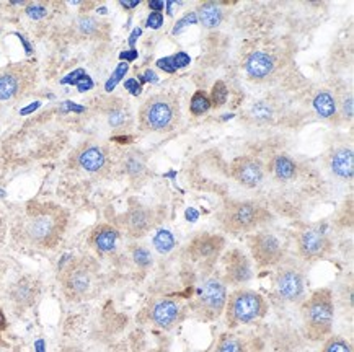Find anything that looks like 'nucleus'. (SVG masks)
Wrapping results in <instances>:
<instances>
[{"instance_id": "f257e3e1", "label": "nucleus", "mask_w": 354, "mask_h": 352, "mask_svg": "<svg viewBox=\"0 0 354 352\" xmlns=\"http://www.w3.org/2000/svg\"><path fill=\"white\" fill-rule=\"evenodd\" d=\"M69 225V212L54 202H30L18 220L15 237L36 250H54Z\"/></svg>"}, {"instance_id": "f03ea898", "label": "nucleus", "mask_w": 354, "mask_h": 352, "mask_svg": "<svg viewBox=\"0 0 354 352\" xmlns=\"http://www.w3.org/2000/svg\"><path fill=\"white\" fill-rule=\"evenodd\" d=\"M66 137L59 129L26 128L3 144V150L17 162L39 160L61 150Z\"/></svg>"}, {"instance_id": "7ed1b4c3", "label": "nucleus", "mask_w": 354, "mask_h": 352, "mask_svg": "<svg viewBox=\"0 0 354 352\" xmlns=\"http://www.w3.org/2000/svg\"><path fill=\"white\" fill-rule=\"evenodd\" d=\"M100 266L92 256L72 258L59 274L62 293L67 300L82 302L93 292L97 282Z\"/></svg>"}, {"instance_id": "20e7f679", "label": "nucleus", "mask_w": 354, "mask_h": 352, "mask_svg": "<svg viewBox=\"0 0 354 352\" xmlns=\"http://www.w3.org/2000/svg\"><path fill=\"white\" fill-rule=\"evenodd\" d=\"M180 123V101L174 93L149 97L139 110V126L147 133H170Z\"/></svg>"}, {"instance_id": "39448f33", "label": "nucleus", "mask_w": 354, "mask_h": 352, "mask_svg": "<svg viewBox=\"0 0 354 352\" xmlns=\"http://www.w3.org/2000/svg\"><path fill=\"white\" fill-rule=\"evenodd\" d=\"M306 336L310 341H325L330 336L335 320L333 293L330 289H319L302 305Z\"/></svg>"}, {"instance_id": "423d86ee", "label": "nucleus", "mask_w": 354, "mask_h": 352, "mask_svg": "<svg viewBox=\"0 0 354 352\" xmlns=\"http://www.w3.org/2000/svg\"><path fill=\"white\" fill-rule=\"evenodd\" d=\"M271 219L270 211L258 202L229 201L219 214L221 227L229 233H247L266 224Z\"/></svg>"}, {"instance_id": "0eeeda50", "label": "nucleus", "mask_w": 354, "mask_h": 352, "mask_svg": "<svg viewBox=\"0 0 354 352\" xmlns=\"http://www.w3.org/2000/svg\"><path fill=\"white\" fill-rule=\"evenodd\" d=\"M268 313V304L258 292L239 289L227 295L225 315L229 326H240L257 322Z\"/></svg>"}, {"instance_id": "6e6552de", "label": "nucleus", "mask_w": 354, "mask_h": 352, "mask_svg": "<svg viewBox=\"0 0 354 352\" xmlns=\"http://www.w3.org/2000/svg\"><path fill=\"white\" fill-rule=\"evenodd\" d=\"M38 70L28 62H18L0 72V103L24 100L33 92Z\"/></svg>"}, {"instance_id": "1a4fd4ad", "label": "nucleus", "mask_w": 354, "mask_h": 352, "mask_svg": "<svg viewBox=\"0 0 354 352\" xmlns=\"http://www.w3.org/2000/svg\"><path fill=\"white\" fill-rule=\"evenodd\" d=\"M227 304V284L221 276L207 277L198 287L196 299L193 302V310L201 320L211 322L217 320L225 310Z\"/></svg>"}, {"instance_id": "9d476101", "label": "nucleus", "mask_w": 354, "mask_h": 352, "mask_svg": "<svg viewBox=\"0 0 354 352\" xmlns=\"http://www.w3.org/2000/svg\"><path fill=\"white\" fill-rule=\"evenodd\" d=\"M225 248L224 237L216 233H198L189 240L186 245L185 255L192 264L198 266L199 269L207 271L216 264V261L221 258L222 251Z\"/></svg>"}, {"instance_id": "9b49d317", "label": "nucleus", "mask_w": 354, "mask_h": 352, "mask_svg": "<svg viewBox=\"0 0 354 352\" xmlns=\"http://www.w3.org/2000/svg\"><path fill=\"white\" fill-rule=\"evenodd\" d=\"M72 165L88 175L102 176L111 168V157L103 146L95 142L82 144L71 157Z\"/></svg>"}, {"instance_id": "f8f14e48", "label": "nucleus", "mask_w": 354, "mask_h": 352, "mask_svg": "<svg viewBox=\"0 0 354 352\" xmlns=\"http://www.w3.org/2000/svg\"><path fill=\"white\" fill-rule=\"evenodd\" d=\"M248 248L252 253V258L255 261L258 268H273L283 263L284 260V248L270 232H260L250 237Z\"/></svg>"}, {"instance_id": "ddd939ff", "label": "nucleus", "mask_w": 354, "mask_h": 352, "mask_svg": "<svg viewBox=\"0 0 354 352\" xmlns=\"http://www.w3.org/2000/svg\"><path fill=\"white\" fill-rule=\"evenodd\" d=\"M299 256L307 263L324 260L333 250V242L325 232L317 227L302 228L296 237Z\"/></svg>"}, {"instance_id": "4468645a", "label": "nucleus", "mask_w": 354, "mask_h": 352, "mask_svg": "<svg viewBox=\"0 0 354 352\" xmlns=\"http://www.w3.org/2000/svg\"><path fill=\"white\" fill-rule=\"evenodd\" d=\"M276 293L284 302H301L306 295V276L296 264H283L276 274Z\"/></svg>"}, {"instance_id": "2eb2a0df", "label": "nucleus", "mask_w": 354, "mask_h": 352, "mask_svg": "<svg viewBox=\"0 0 354 352\" xmlns=\"http://www.w3.org/2000/svg\"><path fill=\"white\" fill-rule=\"evenodd\" d=\"M222 263H224V282L229 286H243L253 276L252 263H250L248 256L245 255L239 248L225 251L222 256Z\"/></svg>"}, {"instance_id": "dca6fc26", "label": "nucleus", "mask_w": 354, "mask_h": 352, "mask_svg": "<svg viewBox=\"0 0 354 352\" xmlns=\"http://www.w3.org/2000/svg\"><path fill=\"white\" fill-rule=\"evenodd\" d=\"M122 227L131 238H142L144 235L151 232L156 224L153 211L140 204V202H131L128 211L122 214Z\"/></svg>"}, {"instance_id": "f3484780", "label": "nucleus", "mask_w": 354, "mask_h": 352, "mask_svg": "<svg viewBox=\"0 0 354 352\" xmlns=\"http://www.w3.org/2000/svg\"><path fill=\"white\" fill-rule=\"evenodd\" d=\"M98 106L100 113L105 116L108 126H110L113 130L126 133V130L131 129V126L134 123V117L128 101H124L122 98L110 97L100 101Z\"/></svg>"}, {"instance_id": "a211bd4d", "label": "nucleus", "mask_w": 354, "mask_h": 352, "mask_svg": "<svg viewBox=\"0 0 354 352\" xmlns=\"http://www.w3.org/2000/svg\"><path fill=\"white\" fill-rule=\"evenodd\" d=\"M230 175L243 188H257L265 178V166L255 157H239L230 165Z\"/></svg>"}, {"instance_id": "6ab92c4d", "label": "nucleus", "mask_w": 354, "mask_h": 352, "mask_svg": "<svg viewBox=\"0 0 354 352\" xmlns=\"http://www.w3.org/2000/svg\"><path fill=\"white\" fill-rule=\"evenodd\" d=\"M181 317V306L176 300L158 299L149 306V320L160 329L174 328Z\"/></svg>"}, {"instance_id": "aec40b11", "label": "nucleus", "mask_w": 354, "mask_h": 352, "mask_svg": "<svg viewBox=\"0 0 354 352\" xmlns=\"http://www.w3.org/2000/svg\"><path fill=\"white\" fill-rule=\"evenodd\" d=\"M41 293V282L33 276H24L10 289V300L15 309L26 310L33 306Z\"/></svg>"}, {"instance_id": "412c9836", "label": "nucleus", "mask_w": 354, "mask_h": 352, "mask_svg": "<svg viewBox=\"0 0 354 352\" xmlns=\"http://www.w3.org/2000/svg\"><path fill=\"white\" fill-rule=\"evenodd\" d=\"M245 70L252 80L261 82V80L270 79L276 70V59L273 54L265 51L252 52L245 61Z\"/></svg>"}, {"instance_id": "4be33fe9", "label": "nucleus", "mask_w": 354, "mask_h": 352, "mask_svg": "<svg viewBox=\"0 0 354 352\" xmlns=\"http://www.w3.org/2000/svg\"><path fill=\"white\" fill-rule=\"evenodd\" d=\"M330 171L343 182H351L354 176V153L351 147L333 148L328 157Z\"/></svg>"}, {"instance_id": "5701e85b", "label": "nucleus", "mask_w": 354, "mask_h": 352, "mask_svg": "<svg viewBox=\"0 0 354 352\" xmlns=\"http://www.w3.org/2000/svg\"><path fill=\"white\" fill-rule=\"evenodd\" d=\"M90 240L95 250L102 255H108V253L115 251L118 240H120V232L110 224H100L92 230Z\"/></svg>"}, {"instance_id": "b1692460", "label": "nucleus", "mask_w": 354, "mask_h": 352, "mask_svg": "<svg viewBox=\"0 0 354 352\" xmlns=\"http://www.w3.org/2000/svg\"><path fill=\"white\" fill-rule=\"evenodd\" d=\"M122 168L128 178L134 184H140L147 178L149 168H147V159L142 152L139 150H129L122 157Z\"/></svg>"}, {"instance_id": "393cba45", "label": "nucleus", "mask_w": 354, "mask_h": 352, "mask_svg": "<svg viewBox=\"0 0 354 352\" xmlns=\"http://www.w3.org/2000/svg\"><path fill=\"white\" fill-rule=\"evenodd\" d=\"M74 30L80 38L100 39V38H105L108 35V31H110V25L105 23L103 20H100V18L82 15L75 20Z\"/></svg>"}, {"instance_id": "a878e982", "label": "nucleus", "mask_w": 354, "mask_h": 352, "mask_svg": "<svg viewBox=\"0 0 354 352\" xmlns=\"http://www.w3.org/2000/svg\"><path fill=\"white\" fill-rule=\"evenodd\" d=\"M198 17V23H201L204 28L214 30L217 26H221L222 21H224L225 10L221 3L216 2H206L201 3L198 7V10L194 12Z\"/></svg>"}, {"instance_id": "bb28decb", "label": "nucleus", "mask_w": 354, "mask_h": 352, "mask_svg": "<svg viewBox=\"0 0 354 352\" xmlns=\"http://www.w3.org/2000/svg\"><path fill=\"white\" fill-rule=\"evenodd\" d=\"M274 105L268 100H258L250 105V108L245 113V117H247L248 123L255 126H265L271 124L274 119Z\"/></svg>"}, {"instance_id": "cd10ccee", "label": "nucleus", "mask_w": 354, "mask_h": 352, "mask_svg": "<svg viewBox=\"0 0 354 352\" xmlns=\"http://www.w3.org/2000/svg\"><path fill=\"white\" fill-rule=\"evenodd\" d=\"M314 108L319 116L325 117V119H333L338 113L337 97L328 90H320L314 98Z\"/></svg>"}, {"instance_id": "c85d7f7f", "label": "nucleus", "mask_w": 354, "mask_h": 352, "mask_svg": "<svg viewBox=\"0 0 354 352\" xmlns=\"http://www.w3.org/2000/svg\"><path fill=\"white\" fill-rule=\"evenodd\" d=\"M271 171L279 182H290L296 178L297 175V165L290 157L288 155H278L271 162Z\"/></svg>"}, {"instance_id": "c756f323", "label": "nucleus", "mask_w": 354, "mask_h": 352, "mask_svg": "<svg viewBox=\"0 0 354 352\" xmlns=\"http://www.w3.org/2000/svg\"><path fill=\"white\" fill-rule=\"evenodd\" d=\"M189 62H192V57H189L188 54L176 52V54H174V56L158 59L157 67L158 69H162L163 72H167V74H174V72L183 69V67H186V66H189Z\"/></svg>"}, {"instance_id": "7c9ffc66", "label": "nucleus", "mask_w": 354, "mask_h": 352, "mask_svg": "<svg viewBox=\"0 0 354 352\" xmlns=\"http://www.w3.org/2000/svg\"><path fill=\"white\" fill-rule=\"evenodd\" d=\"M211 100H209V95L203 90H198L196 93L192 97V101H189V110L194 116H203L206 115L207 111L211 110Z\"/></svg>"}, {"instance_id": "2f4dec72", "label": "nucleus", "mask_w": 354, "mask_h": 352, "mask_svg": "<svg viewBox=\"0 0 354 352\" xmlns=\"http://www.w3.org/2000/svg\"><path fill=\"white\" fill-rule=\"evenodd\" d=\"M153 246H156V250L158 253H163V255L170 253L176 246L174 233H171L170 230H158L156 237H153Z\"/></svg>"}, {"instance_id": "473e14b6", "label": "nucleus", "mask_w": 354, "mask_h": 352, "mask_svg": "<svg viewBox=\"0 0 354 352\" xmlns=\"http://www.w3.org/2000/svg\"><path fill=\"white\" fill-rule=\"evenodd\" d=\"M214 352H247L243 341L234 335H224L217 342Z\"/></svg>"}, {"instance_id": "72a5a7b5", "label": "nucleus", "mask_w": 354, "mask_h": 352, "mask_svg": "<svg viewBox=\"0 0 354 352\" xmlns=\"http://www.w3.org/2000/svg\"><path fill=\"white\" fill-rule=\"evenodd\" d=\"M322 352H353V347L342 336H330L325 340Z\"/></svg>"}, {"instance_id": "f704fd0d", "label": "nucleus", "mask_w": 354, "mask_h": 352, "mask_svg": "<svg viewBox=\"0 0 354 352\" xmlns=\"http://www.w3.org/2000/svg\"><path fill=\"white\" fill-rule=\"evenodd\" d=\"M227 97H229V90H227L225 84L219 80V82L214 84V87H212V92H211V105H214L216 108L219 106H224L225 101H227Z\"/></svg>"}, {"instance_id": "c9c22d12", "label": "nucleus", "mask_w": 354, "mask_h": 352, "mask_svg": "<svg viewBox=\"0 0 354 352\" xmlns=\"http://www.w3.org/2000/svg\"><path fill=\"white\" fill-rule=\"evenodd\" d=\"M131 253H133V261L139 268H149L152 264V255L144 246H133Z\"/></svg>"}, {"instance_id": "e433bc0d", "label": "nucleus", "mask_w": 354, "mask_h": 352, "mask_svg": "<svg viewBox=\"0 0 354 352\" xmlns=\"http://www.w3.org/2000/svg\"><path fill=\"white\" fill-rule=\"evenodd\" d=\"M198 23V17H196V13H186V15L183 17V18H180L178 21H176V25H175V28H174V35H180V33H183L185 31V28L186 26H189V25H196Z\"/></svg>"}, {"instance_id": "4c0bfd02", "label": "nucleus", "mask_w": 354, "mask_h": 352, "mask_svg": "<svg viewBox=\"0 0 354 352\" xmlns=\"http://www.w3.org/2000/svg\"><path fill=\"white\" fill-rule=\"evenodd\" d=\"M126 72H128V64H126V62H124V64L118 66V69L115 70V74H113V75L110 77V80H108V84H106V92H111V90L116 87L118 82H120L122 77L126 75Z\"/></svg>"}, {"instance_id": "58836bf2", "label": "nucleus", "mask_w": 354, "mask_h": 352, "mask_svg": "<svg viewBox=\"0 0 354 352\" xmlns=\"http://www.w3.org/2000/svg\"><path fill=\"white\" fill-rule=\"evenodd\" d=\"M145 25H147V28H152V30L162 28V25H163V15H162V13L152 12L151 15H149L147 21H145Z\"/></svg>"}, {"instance_id": "ea45409f", "label": "nucleus", "mask_w": 354, "mask_h": 352, "mask_svg": "<svg viewBox=\"0 0 354 352\" xmlns=\"http://www.w3.org/2000/svg\"><path fill=\"white\" fill-rule=\"evenodd\" d=\"M342 110H343L344 117H346L348 121H351L353 119V95L351 93H348L346 97H343Z\"/></svg>"}, {"instance_id": "a19ab883", "label": "nucleus", "mask_w": 354, "mask_h": 352, "mask_svg": "<svg viewBox=\"0 0 354 352\" xmlns=\"http://www.w3.org/2000/svg\"><path fill=\"white\" fill-rule=\"evenodd\" d=\"M124 88L128 90L131 95H134V97H138V95L142 93V84L138 82L136 79H128L124 82Z\"/></svg>"}, {"instance_id": "79ce46f5", "label": "nucleus", "mask_w": 354, "mask_h": 352, "mask_svg": "<svg viewBox=\"0 0 354 352\" xmlns=\"http://www.w3.org/2000/svg\"><path fill=\"white\" fill-rule=\"evenodd\" d=\"M26 13H28V17L31 18H43L46 15V8L39 6V3H31V6L26 7Z\"/></svg>"}, {"instance_id": "37998d69", "label": "nucleus", "mask_w": 354, "mask_h": 352, "mask_svg": "<svg viewBox=\"0 0 354 352\" xmlns=\"http://www.w3.org/2000/svg\"><path fill=\"white\" fill-rule=\"evenodd\" d=\"M139 79H140V84H142V82H152V84H156L157 80H158V77H157L156 74H153L152 70H147L144 75H140Z\"/></svg>"}, {"instance_id": "c03bdc74", "label": "nucleus", "mask_w": 354, "mask_h": 352, "mask_svg": "<svg viewBox=\"0 0 354 352\" xmlns=\"http://www.w3.org/2000/svg\"><path fill=\"white\" fill-rule=\"evenodd\" d=\"M163 7H165V2H162V0H151V2H149V8H151L152 12L162 13Z\"/></svg>"}, {"instance_id": "a18cd8bd", "label": "nucleus", "mask_w": 354, "mask_h": 352, "mask_svg": "<svg viewBox=\"0 0 354 352\" xmlns=\"http://www.w3.org/2000/svg\"><path fill=\"white\" fill-rule=\"evenodd\" d=\"M138 56H139L138 51H136V49H131V51L122 52L121 54V59H126V61H134V59L138 57Z\"/></svg>"}, {"instance_id": "49530a36", "label": "nucleus", "mask_w": 354, "mask_h": 352, "mask_svg": "<svg viewBox=\"0 0 354 352\" xmlns=\"http://www.w3.org/2000/svg\"><path fill=\"white\" fill-rule=\"evenodd\" d=\"M140 35H142V30H140V28H136V30L133 31V35H131V38H129V44H131V46H134L136 41H138V38H139Z\"/></svg>"}, {"instance_id": "de8ad7c7", "label": "nucleus", "mask_w": 354, "mask_h": 352, "mask_svg": "<svg viewBox=\"0 0 354 352\" xmlns=\"http://www.w3.org/2000/svg\"><path fill=\"white\" fill-rule=\"evenodd\" d=\"M121 6L124 8H134L139 6V0H122Z\"/></svg>"}, {"instance_id": "09e8293b", "label": "nucleus", "mask_w": 354, "mask_h": 352, "mask_svg": "<svg viewBox=\"0 0 354 352\" xmlns=\"http://www.w3.org/2000/svg\"><path fill=\"white\" fill-rule=\"evenodd\" d=\"M7 326V320H6V315H3V311L0 310V331H3Z\"/></svg>"}, {"instance_id": "8fccbe9b", "label": "nucleus", "mask_w": 354, "mask_h": 352, "mask_svg": "<svg viewBox=\"0 0 354 352\" xmlns=\"http://www.w3.org/2000/svg\"><path fill=\"white\" fill-rule=\"evenodd\" d=\"M88 88H92V82H90V79H87V82L79 84V90H80V92H84V90H88Z\"/></svg>"}, {"instance_id": "3c124183", "label": "nucleus", "mask_w": 354, "mask_h": 352, "mask_svg": "<svg viewBox=\"0 0 354 352\" xmlns=\"http://www.w3.org/2000/svg\"><path fill=\"white\" fill-rule=\"evenodd\" d=\"M2 237H3V220L0 217V240H2Z\"/></svg>"}]
</instances>
